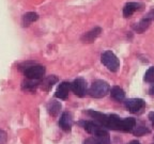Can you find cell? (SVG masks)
Wrapping results in <instances>:
<instances>
[{
    "label": "cell",
    "mask_w": 154,
    "mask_h": 144,
    "mask_svg": "<svg viewBox=\"0 0 154 144\" xmlns=\"http://www.w3.org/2000/svg\"><path fill=\"white\" fill-rule=\"evenodd\" d=\"M110 92V86L104 80H96L91 84L89 89V95L94 98L105 97Z\"/></svg>",
    "instance_id": "cell-1"
},
{
    "label": "cell",
    "mask_w": 154,
    "mask_h": 144,
    "mask_svg": "<svg viewBox=\"0 0 154 144\" xmlns=\"http://www.w3.org/2000/svg\"><path fill=\"white\" fill-rule=\"evenodd\" d=\"M102 63L108 68L110 72H117L120 67V61L117 56L110 50H107L102 55L101 57Z\"/></svg>",
    "instance_id": "cell-2"
},
{
    "label": "cell",
    "mask_w": 154,
    "mask_h": 144,
    "mask_svg": "<svg viewBox=\"0 0 154 144\" xmlns=\"http://www.w3.org/2000/svg\"><path fill=\"white\" fill-rule=\"evenodd\" d=\"M24 75L27 79L31 80H40L45 75V67L42 65H31L27 66L24 70Z\"/></svg>",
    "instance_id": "cell-3"
},
{
    "label": "cell",
    "mask_w": 154,
    "mask_h": 144,
    "mask_svg": "<svg viewBox=\"0 0 154 144\" xmlns=\"http://www.w3.org/2000/svg\"><path fill=\"white\" fill-rule=\"evenodd\" d=\"M71 90L78 97H84L87 92V82L82 78H77L71 83Z\"/></svg>",
    "instance_id": "cell-4"
},
{
    "label": "cell",
    "mask_w": 154,
    "mask_h": 144,
    "mask_svg": "<svg viewBox=\"0 0 154 144\" xmlns=\"http://www.w3.org/2000/svg\"><path fill=\"white\" fill-rule=\"evenodd\" d=\"M125 106L130 112L132 113H137L139 112L141 109L144 108L146 103L143 99L141 98H130L125 101Z\"/></svg>",
    "instance_id": "cell-5"
},
{
    "label": "cell",
    "mask_w": 154,
    "mask_h": 144,
    "mask_svg": "<svg viewBox=\"0 0 154 144\" xmlns=\"http://www.w3.org/2000/svg\"><path fill=\"white\" fill-rule=\"evenodd\" d=\"M59 125L62 130L69 132L72 129V125H73V116L70 112H63L61 115L60 121H59Z\"/></svg>",
    "instance_id": "cell-6"
},
{
    "label": "cell",
    "mask_w": 154,
    "mask_h": 144,
    "mask_svg": "<svg viewBox=\"0 0 154 144\" xmlns=\"http://www.w3.org/2000/svg\"><path fill=\"white\" fill-rule=\"evenodd\" d=\"M71 91V83L70 82H61L58 86L57 91H56L55 96L57 98H60V99H65L69 96V93Z\"/></svg>",
    "instance_id": "cell-7"
},
{
    "label": "cell",
    "mask_w": 154,
    "mask_h": 144,
    "mask_svg": "<svg viewBox=\"0 0 154 144\" xmlns=\"http://www.w3.org/2000/svg\"><path fill=\"white\" fill-rule=\"evenodd\" d=\"M121 122H122V120L117 114H110L107 118L105 127L111 130H121Z\"/></svg>",
    "instance_id": "cell-8"
},
{
    "label": "cell",
    "mask_w": 154,
    "mask_h": 144,
    "mask_svg": "<svg viewBox=\"0 0 154 144\" xmlns=\"http://www.w3.org/2000/svg\"><path fill=\"white\" fill-rule=\"evenodd\" d=\"M101 33H102V28L96 27V28L90 30L89 32L85 33L84 35L82 36V41L84 42V43H93L96 38H99Z\"/></svg>",
    "instance_id": "cell-9"
},
{
    "label": "cell",
    "mask_w": 154,
    "mask_h": 144,
    "mask_svg": "<svg viewBox=\"0 0 154 144\" xmlns=\"http://www.w3.org/2000/svg\"><path fill=\"white\" fill-rule=\"evenodd\" d=\"M58 82V77L56 76H48L46 77L45 79H43L41 82H40V86L41 89L44 90V91H49L54 86V84H56Z\"/></svg>",
    "instance_id": "cell-10"
},
{
    "label": "cell",
    "mask_w": 154,
    "mask_h": 144,
    "mask_svg": "<svg viewBox=\"0 0 154 144\" xmlns=\"http://www.w3.org/2000/svg\"><path fill=\"white\" fill-rule=\"evenodd\" d=\"M140 8V4L137 2H128L123 8V16L125 18H128L134 14L136 11Z\"/></svg>",
    "instance_id": "cell-11"
},
{
    "label": "cell",
    "mask_w": 154,
    "mask_h": 144,
    "mask_svg": "<svg viewBox=\"0 0 154 144\" xmlns=\"http://www.w3.org/2000/svg\"><path fill=\"white\" fill-rule=\"evenodd\" d=\"M135 127H136V120L134 118H123L121 122V130L122 131H133Z\"/></svg>",
    "instance_id": "cell-12"
},
{
    "label": "cell",
    "mask_w": 154,
    "mask_h": 144,
    "mask_svg": "<svg viewBox=\"0 0 154 144\" xmlns=\"http://www.w3.org/2000/svg\"><path fill=\"white\" fill-rule=\"evenodd\" d=\"M88 114H89L92 118H94V121H96L97 123H100L101 125H103V127H105L106 126V122H107V118H108V115L103 114V113L97 112V111H93V110L88 111Z\"/></svg>",
    "instance_id": "cell-13"
},
{
    "label": "cell",
    "mask_w": 154,
    "mask_h": 144,
    "mask_svg": "<svg viewBox=\"0 0 154 144\" xmlns=\"http://www.w3.org/2000/svg\"><path fill=\"white\" fill-rule=\"evenodd\" d=\"M61 104L57 100H51L49 101V104L47 105V110L48 113L51 115V116H57L61 111Z\"/></svg>",
    "instance_id": "cell-14"
},
{
    "label": "cell",
    "mask_w": 154,
    "mask_h": 144,
    "mask_svg": "<svg viewBox=\"0 0 154 144\" xmlns=\"http://www.w3.org/2000/svg\"><path fill=\"white\" fill-rule=\"evenodd\" d=\"M38 19V15L35 12H28L23 16V26L24 27H29L32 22H36Z\"/></svg>",
    "instance_id": "cell-15"
},
{
    "label": "cell",
    "mask_w": 154,
    "mask_h": 144,
    "mask_svg": "<svg viewBox=\"0 0 154 144\" xmlns=\"http://www.w3.org/2000/svg\"><path fill=\"white\" fill-rule=\"evenodd\" d=\"M38 86H40V81H38V80L27 79L23 82L22 89L24 90V91H27V92H34Z\"/></svg>",
    "instance_id": "cell-16"
},
{
    "label": "cell",
    "mask_w": 154,
    "mask_h": 144,
    "mask_svg": "<svg viewBox=\"0 0 154 144\" xmlns=\"http://www.w3.org/2000/svg\"><path fill=\"white\" fill-rule=\"evenodd\" d=\"M150 24H151V20H150V19L143 18V19H141L139 22H137V24L135 25L134 30L137 32V33H143V32L150 27Z\"/></svg>",
    "instance_id": "cell-17"
},
{
    "label": "cell",
    "mask_w": 154,
    "mask_h": 144,
    "mask_svg": "<svg viewBox=\"0 0 154 144\" xmlns=\"http://www.w3.org/2000/svg\"><path fill=\"white\" fill-rule=\"evenodd\" d=\"M110 94L111 97L117 101H121L125 98V92L123 91V89H121L120 86H113L110 91Z\"/></svg>",
    "instance_id": "cell-18"
},
{
    "label": "cell",
    "mask_w": 154,
    "mask_h": 144,
    "mask_svg": "<svg viewBox=\"0 0 154 144\" xmlns=\"http://www.w3.org/2000/svg\"><path fill=\"white\" fill-rule=\"evenodd\" d=\"M144 80L149 83H154V66L150 67L144 74Z\"/></svg>",
    "instance_id": "cell-19"
},
{
    "label": "cell",
    "mask_w": 154,
    "mask_h": 144,
    "mask_svg": "<svg viewBox=\"0 0 154 144\" xmlns=\"http://www.w3.org/2000/svg\"><path fill=\"white\" fill-rule=\"evenodd\" d=\"M136 129H133V134L135 136H143L146 134H149L150 130L148 128L143 127V126H140V127H135Z\"/></svg>",
    "instance_id": "cell-20"
},
{
    "label": "cell",
    "mask_w": 154,
    "mask_h": 144,
    "mask_svg": "<svg viewBox=\"0 0 154 144\" xmlns=\"http://www.w3.org/2000/svg\"><path fill=\"white\" fill-rule=\"evenodd\" d=\"M8 142V134L5 130L0 129V144H7Z\"/></svg>",
    "instance_id": "cell-21"
},
{
    "label": "cell",
    "mask_w": 154,
    "mask_h": 144,
    "mask_svg": "<svg viewBox=\"0 0 154 144\" xmlns=\"http://www.w3.org/2000/svg\"><path fill=\"white\" fill-rule=\"evenodd\" d=\"M85 144H101L99 142V140L96 138H88V139L85 141Z\"/></svg>",
    "instance_id": "cell-22"
},
{
    "label": "cell",
    "mask_w": 154,
    "mask_h": 144,
    "mask_svg": "<svg viewBox=\"0 0 154 144\" xmlns=\"http://www.w3.org/2000/svg\"><path fill=\"white\" fill-rule=\"evenodd\" d=\"M146 18L150 19V20H154V9L151 10L149 13L147 14V16H146Z\"/></svg>",
    "instance_id": "cell-23"
},
{
    "label": "cell",
    "mask_w": 154,
    "mask_h": 144,
    "mask_svg": "<svg viewBox=\"0 0 154 144\" xmlns=\"http://www.w3.org/2000/svg\"><path fill=\"white\" fill-rule=\"evenodd\" d=\"M149 118H150V121L152 122V125L154 126V111H152V112L149 113Z\"/></svg>",
    "instance_id": "cell-24"
},
{
    "label": "cell",
    "mask_w": 154,
    "mask_h": 144,
    "mask_svg": "<svg viewBox=\"0 0 154 144\" xmlns=\"http://www.w3.org/2000/svg\"><path fill=\"white\" fill-rule=\"evenodd\" d=\"M149 94L151 96H154V86H152L151 88H150V90H149Z\"/></svg>",
    "instance_id": "cell-25"
},
{
    "label": "cell",
    "mask_w": 154,
    "mask_h": 144,
    "mask_svg": "<svg viewBox=\"0 0 154 144\" xmlns=\"http://www.w3.org/2000/svg\"><path fill=\"white\" fill-rule=\"evenodd\" d=\"M128 144H140V143L138 141H136V140H134V141H131Z\"/></svg>",
    "instance_id": "cell-26"
}]
</instances>
